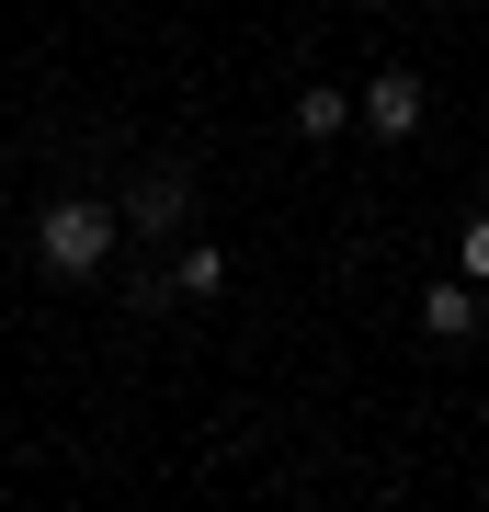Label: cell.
<instances>
[{
	"instance_id": "cell-1",
	"label": "cell",
	"mask_w": 489,
	"mask_h": 512,
	"mask_svg": "<svg viewBox=\"0 0 489 512\" xmlns=\"http://www.w3.org/2000/svg\"><path fill=\"white\" fill-rule=\"evenodd\" d=\"M114 239H126V217H114V205H80V194H57L46 217H35V262L57 285H91L114 262Z\"/></svg>"
},
{
	"instance_id": "cell-4",
	"label": "cell",
	"mask_w": 489,
	"mask_h": 512,
	"mask_svg": "<svg viewBox=\"0 0 489 512\" xmlns=\"http://www.w3.org/2000/svg\"><path fill=\"white\" fill-rule=\"evenodd\" d=\"M182 205H194V194H182L171 171H148V183L126 194V228H148V239H171V228H182Z\"/></svg>"
},
{
	"instance_id": "cell-2",
	"label": "cell",
	"mask_w": 489,
	"mask_h": 512,
	"mask_svg": "<svg viewBox=\"0 0 489 512\" xmlns=\"http://www.w3.org/2000/svg\"><path fill=\"white\" fill-rule=\"evenodd\" d=\"M364 126L376 137H421V69H376L364 80Z\"/></svg>"
},
{
	"instance_id": "cell-7",
	"label": "cell",
	"mask_w": 489,
	"mask_h": 512,
	"mask_svg": "<svg viewBox=\"0 0 489 512\" xmlns=\"http://www.w3.org/2000/svg\"><path fill=\"white\" fill-rule=\"evenodd\" d=\"M455 262H467V274L489 285V217H467V239H455Z\"/></svg>"
},
{
	"instance_id": "cell-6",
	"label": "cell",
	"mask_w": 489,
	"mask_h": 512,
	"mask_svg": "<svg viewBox=\"0 0 489 512\" xmlns=\"http://www.w3.org/2000/svg\"><path fill=\"white\" fill-rule=\"evenodd\" d=\"M228 285V251H182V296H217Z\"/></svg>"
},
{
	"instance_id": "cell-9",
	"label": "cell",
	"mask_w": 489,
	"mask_h": 512,
	"mask_svg": "<svg viewBox=\"0 0 489 512\" xmlns=\"http://www.w3.org/2000/svg\"><path fill=\"white\" fill-rule=\"evenodd\" d=\"M444 12H455V0H444Z\"/></svg>"
},
{
	"instance_id": "cell-8",
	"label": "cell",
	"mask_w": 489,
	"mask_h": 512,
	"mask_svg": "<svg viewBox=\"0 0 489 512\" xmlns=\"http://www.w3.org/2000/svg\"><path fill=\"white\" fill-rule=\"evenodd\" d=\"M353 12H387V0H353Z\"/></svg>"
},
{
	"instance_id": "cell-3",
	"label": "cell",
	"mask_w": 489,
	"mask_h": 512,
	"mask_svg": "<svg viewBox=\"0 0 489 512\" xmlns=\"http://www.w3.org/2000/svg\"><path fill=\"white\" fill-rule=\"evenodd\" d=\"M421 330H433V342H467L478 330V274H444L433 296H421Z\"/></svg>"
},
{
	"instance_id": "cell-5",
	"label": "cell",
	"mask_w": 489,
	"mask_h": 512,
	"mask_svg": "<svg viewBox=\"0 0 489 512\" xmlns=\"http://www.w3.org/2000/svg\"><path fill=\"white\" fill-rule=\"evenodd\" d=\"M342 126H353V92H330V80H308V92H296V137H308V148H330Z\"/></svg>"
}]
</instances>
